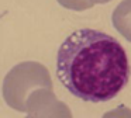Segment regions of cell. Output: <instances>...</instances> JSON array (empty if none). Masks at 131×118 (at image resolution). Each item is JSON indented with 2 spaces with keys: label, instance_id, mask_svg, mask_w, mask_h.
Listing matches in <instances>:
<instances>
[{
  "label": "cell",
  "instance_id": "cell-5",
  "mask_svg": "<svg viewBox=\"0 0 131 118\" xmlns=\"http://www.w3.org/2000/svg\"><path fill=\"white\" fill-rule=\"evenodd\" d=\"M57 2L62 7L69 8V10H75V11H82L93 7V4L89 3L88 0H57Z\"/></svg>",
  "mask_w": 131,
  "mask_h": 118
},
{
  "label": "cell",
  "instance_id": "cell-2",
  "mask_svg": "<svg viewBox=\"0 0 131 118\" xmlns=\"http://www.w3.org/2000/svg\"><path fill=\"white\" fill-rule=\"evenodd\" d=\"M38 89H51L52 80L48 69L35 61H26L9 70L3 80V98L9 107L26 112L28 97Z\"/></svg>",
  "mask_w": 131,
  "mask_h": 118
},
{
  "label": "cell",
  "instance_id": "cell-8",
  "mask_svg": "<svg viewBox=\"0 0 131 118\" xmlns=\"http://www.w3.org/2000/svg\"><path fill=\"white\" fill-rule=\"evenodd\" d=\"M2 16H3V14H2ZM2 16H0V17H2Z\"/></svg>",
  "mask_w": 131,
  "mask_h": 118
},
{
  "label": "cell",
  "instance_id": "cell-1",
  "mask_svg": "<svg viewBox=\"0 0 131 118\" xmlns=\"http://www.w3.org/2000/svg\"><path fill=\"white\" fill-rule=\"evenodd\" d=\"M130 62L114 37L80 28L61 44L57 55L59 81L75 97L89 103L114 98L130 80Z\"/></svg>",
  "mask_w": 131,
  "mask_h": 118
},
{
  "label": "cell",
  "instance_id": "cell-6",
  "mask_svg": "<svg viewBox=\"0 0 131 118\" xmlns=\"http://www.w3.org/2000/svg\"><path fill=\"white\" fill-rule=\"evenodd\" d=\"M102 118H131V108L125 105H118L110 111L104 112Z\"/></svg>",
  "mask_w": 131,
  "mask_h": 118
},
{
  "label": "cell",
  "instance_id": "cell-7",
  "mask_svg": "<svg viewBox=\"0 0 131 118\" xmlns=\"http://www.w3.org/2000/svg\"><path fill=\"white\" fill-rule=\"evenodd\" d=\"M89 3H92V4H104V3H108L110 0H88Z\"/></svg>",
  "mask_w": 131,
  "mask_h": 118
},
{
  "label": "cell",
  "instance_id": "cell-3",
  "mask_svg": "<svg viewBox=\"0 0 131 118\" xmlns=\"http://www.w3.org/2000/svg\"><path fill=\"white\" fill-rule=\"evenodd\" d=\"M26 114V118H73L71 108L51 89L35 90L27 100Z\"/></svg>",
  "mask_w": 131,
  "mask_h": 118
},
{
  "label": "cell",
  "instance_id": "cell-4",
  "mask_svg": "<svg viewBox=\"0 0 131 118\" xmlns=\"http://www.w3.org/2000/svg\"><path fill=\"white\" fill-rule=\"evenodd\" d=\"M111 21L114 28L131 42V0H123L114 8Z\"/></svg>",
  "mask_w": 131,
  "mask_h": 118
}]
</instances>
